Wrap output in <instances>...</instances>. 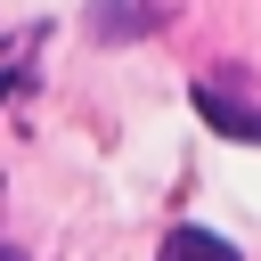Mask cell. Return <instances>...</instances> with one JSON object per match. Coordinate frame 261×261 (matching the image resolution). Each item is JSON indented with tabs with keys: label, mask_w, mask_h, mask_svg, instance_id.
<instances>
[{
	"label": "cell",
	"mask_w": 261,
	"mask_h": 261,
	"mask_svg": "<svg viewBox=\"0 0 261 261\" xmlns=\"http://www.w3.org/2000/svg\"><path fill=\"white\" fill-rule=\"evenodd\" d=\"M155 261H245V253H237L228 237H212V228H171Z\"/></svg>",
	"instance_id": "2"
},
{
	"label": "cell",
	"mask_w": 261,
	"mask_h": 261,
	"mask_svg": "<svg viewBox=\"0 0 261 261\" xmlns=\"http://www.w3.org/2000/svg\"><path fill=\"white\" fill-rule=\"evenodd\" d=\"M196 114H204L220 139H245V147H261V106H245V98H228V90L196 82Z\"/></svg>",
	"instance_id": "1"
},
{
	"label": "cell",
	"mask_w": 261,
	"mask_h": 261,
	"mask_svg": "<svg viewBox=\"0 0 261 261\" xmlns=\"http://www.w3.org/2000/svg\"><path fill=\"white\" fill-rule=\"evenodd\" d=\"M0 261H24V253H16V245H0Z\"/></svg>",
	"instance_id": "3"
}]
</instances>
